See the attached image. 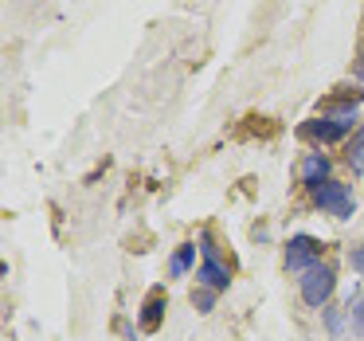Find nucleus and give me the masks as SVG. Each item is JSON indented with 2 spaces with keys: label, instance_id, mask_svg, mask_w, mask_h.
Here are the masks:
<instances>
[{
  "label": "nucleus",
  "instance_id": "nucleus-1",
  "mask_svg": "<svg viewBox=\"0 0 364 341\" xmlns=\"http://www.w3.org/2000/svg\"><path fill=\"white\" fill-rule=\"evenodd\" d=\"M356 126V103H345V106H333L329 114L306 122V137H317V142H341L348 130Z\"/></svg>",
  "mask_w": 364,
  "mask_h": 341
},
{
  "label": "nucleus",
  "instance_id": "nucleus-2",
  "mask_svg": "<svg viewBox=\"0 0 364 341\" xmlns=\"http://www.w3.org/2000/svg\"><path fill=\"white\" fill-rule=\"evenodd\" d=\"M298 286H301V302L321 310L325 302L333 298V290H337V275H333L329 263H317V267H309L306 275L298 278Z\"/></svg>",
  "mask_w": 364,
  "mask_h": 341
},
{
  "label": "nucleus",
  "instance_id": "nucleus-3",
  "mask_svg": "<svg viewBox=\"0 0 364 341\" xmlns=\"http://www.w3.org/2000/svg\"><path fill=\"white\" fill-rule=\"evenodd\" d=\"M314 204L321 208V212L337 216V220H353V212H356L353 192H348V184H341V181H321V184H317V189H314Z\"/></svg>",
  "mask_w": 364,
  "mask_h": 341
},
{
  "label": "nucleus",
  "instance_id": "nucleus-4",
  "mask_svg": "<svg viewBox=\"0 0 364 341\" xmlns=\"http://www.w3.org/2000/svg\"><path fill=\"white\" fill-rule=\"evenodd\" d=\"M200 251H204V263H200V271H196V283L200 286H208V290H228V267L220 263V251H215V243H212V236H200Z\"/></svg>",
  "mask_w": 364,
  "mask_h": 341
},
{
  "label": "nucleus",
  "instance_id": "nucleus-5",
  "mask_svg": "<svg viewBox=\"0 0 364 341\" xmlns=\"http://www.w3.org/2000/svg\"><path fill=\"white\" fill-rule=\"evenodd\" d=\"M317 263H321V243H317L314 236H294L290 247H286V267H290L294 275H306Z\"/></svg>",
  "mask_w": 364,
  "mask_h": 341
},
{
  "label": "nucleus",
  "instance_id": "nucleus-6",
  "mask_svg": "<svg viewBox=\"0 0 364 341\" xmlns=\"http://www.w3.org/2000/svg\"><path fill=\"white\" fill-rule=\"evenodd\" d=\"M321 181H329V157H321V153H309V157L301 161V184L317 189Z\"/></svg>",
  "mask_w": 364,
  "mask_h": 341
},
{
  "label": "nucleus",
  "instance_id": "nucleus-7",
  "mask_svg": "<svg viewBox=\"0 0 364 341\" xmlns=\"http://www.w3.org/2000/svg\"><path fill=\"white\" fill-rule=\"evenodd\" d=\"M161 310H165V294L153 290L149 302H145V314H141V325H145V330H157V325H161Z\"/></svg>",
  "mask_w": 364,
  "mask_h": 341
},
{
  "label": "nucleus",
  "instance_id": "nucleus-8",
  "mask_svg": "<svg viewBox=\"0 0 364 341\" xmlns=\"http://www.w3.org/2000/svg\"><path fill=\"white\" fill-rule=\"evenodd\" d=\"M192 255H196V247H188V243H184L181 251L173 255V267H168V271H173V278H184V275H188V267H192Z\"/></svg>",
  "mask_w": 364,
  "mask_h": 341
},
{
  "label": "nucleus",
  "instance_id": "nucleus-9",
  "mask_svg": "<svg viewBox=\"0 0 364 341\" xmlns=\"http://www.w3.org/2000/svg\"><path fill=\"white\" fill-rule=\"evenodd\" d=\"M348 165H353V173H360V177H364V126L356 130V137H353V149H348Z\"/></svg>",
  "mask_w": 364,
  "mask_h": 341
},
{
  "label": "nucleus",
  "instance_id": "nucleus-10",
  "mask_svg": "<svg viewBox=\"0 0 364 341\" xmlns=\"http://www.w3.org/2000/svg\"><path fill=\"white\" fill-rule=\"evenodd\" d=\"M348 325H353V333H360V337H364V294L353 302V310H348Z\"/></svg>",
  "mask_w": 364,
  "mask_h": 341
},
{
  "label": "nucleus",
  "instance_id": "nucleus-11",
  "mask_svg": "<svg viewBox=\"0 0 364 341\" xmlns=\"http://www.w3.org/2000/svg\"><path fill=\"white\" fill-rule=\"evenodd\" d=\"M192 302H196V310H200V314H208V310H212V290H196V294H192Z\"/></svg>",
  "mask_w": 364,
  "mask_h": 341
},
{
  "label": "nucleus",
  "instance_id": "nucleus-12",
  "mask_svg": "<svg viewBox=\"0 0 364 341\" xmlns=\"http://www.w3.org/2000/svg\"><path fill=\"white\" fill-rule=\"evenodd\" d=\"M348 263H353V271H356V275H364V243H360V247H353Z\"/></svg>",
  "mask_w": 364,
  "mask_h": 341
},
{
  "label": "nucleus",
  "instance_id": "nucleus-13",
  "mask_svg": "<svg viewBox=\"0 0 364 341\" xmlns=\"http://www.w3.org/2000/svg\"><path fill=\"white\" fill-rule=\"evenodd\" d=\"M356 79H364V56H360V63H356Z\"/></svg>",
  "mask_w": 364,
  "mask_h": 341
}]
</instances>
